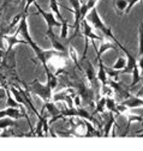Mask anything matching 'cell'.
Listing matches in <instances>:
<instances>
[{"instance_id": "cell-1", "label": "cell", "mask_w": 143, "mask_h": 151, "mask_svg": "<svg viewBox=\"0 0 143 151\" xmlns=\"http://www.w3.org/2000/svg\"><path fill=\"white\" fill-rule=\"evenodd\" d=\"M81 25H82V35L84 36V49H83V54H82V61L87 58V50H88V45H89V41H93V43H94V47L96 48V45H95V41L98 40V41H103V39L101 36H99V35H96L95 32H94V30H93V27L88 23V21L85 19H82V22H81Z\"/></svg>"}, {"instance_id": "cell-2", "label": "cell", "mask_w": 143, "mask_h": 151, "mask_svg": "<svg viewBox=\"0 0 143 151\" xmlns=\"http://www.w3.org/2000/svg\"><path fill=\"white\" fill-rule=\"evenodd\" d=\"M30 90L34 95H38L43 102H48L52 101V96H53V88L49 85V83L46 82V84H41L38 79H35L30 88L28 89Z\"/></svg>"}, {"instance_id": "cell-3", "label": "cell", "mask_w": 143, "mask_h": 151, "mask_svg": "<svg viewBox=\"0 0 143 151\" xmlns=\"http://www.w3.org/2000/svg\"><path fill=\"white\" fill-rule=\"evenodd\" d=\"M87 18L85 19L88 21V23L90 24L95 30H100L101 32H103L107 28V27L105 23H103V21L101 19V17H100V14H99V12L96 11V7H94V9H92L90 11H89V13L85 16Z\"/></svg>"}, {"instance_id": "cell-4", "label": "cell", "mask_w": 143, "mask_h": 151, "mask_svg": "<svg viewBox=\"0 0 143 151\" xmlns=\"http://www.w3.org/2000/svg\"><path fill=\"white\" fill-rule=\"evenodd\" d=\"M34 5H35V7L39 10L38 13H40V14L43 17V19L46 21V23H47V30H53V28H56V27H57V28L61 27V23L56 19L54 13H53V12H46V11H43L42 7H41L36 1L34 3Z\"/></svg>"}, {"instance_id": "cell-5", "label": "cell", "mask_w": 143, "mask_h": 151, "mask_svg": "<svg viewBox=\"0 0 143 151\" xmlns=\"http://www.w3.org/2000/svg\"><path fill=\"white\" fill-rule=\"evenodd\" d=\"M76 88H77V95L79 97H82L88 104L93 106V100H94V91L92 88L87 86L84 83H78L76 84Z\"/></svg>"}, {"instance_id": "cell-6", "label": "cell", "mask_w": 143, "mask_h": 151, "mask_svg": "<svg viewBox=\"0 0 143 151\" xmlns=\"http://www.w3.org/2000/svg\"><path fill=\"white\" fill-rule=\"evenodd\" d=\"M20 30L18 29H16L14 34L12 35H1L4 37V40L7 42V48H6V54L10 53L12 50V48L16 46V45H18V43H27V41L24 39H20ZM28 45V43H27Z\"/></svg>"}, {"instance_id": "cell-7", "label": "cell", "mask_w": 143, "mask_h": 151, "mask_svg": "<svg viewBox=\"0 0 143 151\" xmlns=\"http://www.w3.org/2000/svg\"><path fill=\"white\" fill-rule=\"evenodd\" d=\"M83 61L87 64V67H85V76H87V78H88V82L90 83V85H92L93 88H95V85H96V81H98L95 67H94V65H93L90 61L88 60V58H85Z\"/></svg>"}, {"instance_id": "cell-8", "label": "cell", "mask_w": 143, "mask_h": 151, "mask_svg": "<svg viewBox=\"0 0 143 151\" xmlns=\"http://www.w3.org/2000/svg\"><path fill=\"white\" fill-rule=\"evenodd\" d=\"M108 84L113 88L116 95H118V96H120V97H125V99H128V97L131 96V95H130V92H129V89H128L126 86L121 85L120 83L114 82V79L108 78Z\"/></svg>"}, {"instance_id": "cell-9", "label": "cell", "mask_w": 143, "mask_h": 151, "mask_svg": "<svg viewBox=\"0 0 143 151\" xmlns=\"http://www.w3.org/2000/svg\"><path fill=\"white\" fill-rule=\"evenodd\" d=\"M46 36L51 40V43H52V47L54 50H58V52H61V53H66V49L64 47V45L57 39L56 34L53 32V30H47L46 31Z\"/></svg>"}, {"instance_id": "cell-10", "label": "cell", "mask_w": 143, "mask_h": 151, "mask_svg": "<svg viewBox=\"0 0 143 151\" xmlns=\"http://www.w3.org/2000/svg\"><path fill=\"white\" fill-rule=\"evenodd\" d=\"M121 104L125 106V107H128L129 109L141 108V107H143V99H139L138 96H130L128 99H125L121 102Z\"/></svg>"}, {"instance_id": "cell-11", "label": "cell", "mask_w": 143, "mask_h": 151, "mask_svg": "<svg viewBox=\"0 0 143 151\" xmlns=\"http://www.w3.org/2000/svg\"><path fill=\"white\" fill-rule=\"evenodd\" d=\"M98 64H99V72L96 74V77L100 81L101 85H106V84H108V76H107V72H106V67L102 63V59H98Z\"/></svg>"}, {"instance_id": "cell-12", "label": "cell", "mask_w": 143, "mask_h": 151, "mask_svg": "<svg viewBox=\"0 0 143 151\" xmlns=\"http://www.w3.org/2000/svg\"><path fill=\"white\" fill-rule=\"evenodd\" d=\"M117 47H118V46H117L114 42H110V41H106V42H105V40H103V41H101V45H100L99 49H96V60L101 58L102 54H103L106 50H110V49H117Z\"/></svg>"}, {"instance_id": "cell-13", "label": "cell", "mask_w": 143, "mask_h": 151, "mask_svg": "<svg viewBox=\"0 0 143 151\" xmlns=\"http://www.w3.org/2000/svg\"><path fill=\"white\" fill-rule=\"evenodd\" d=\"M42 109L48 111V115H49V116H57V115H59L60 113H61V110H60V109L54 104V102H53V101L45 102V103H43V108H42Z\"/></svg>"}, {"instance_id": "cell-14", "label": "cell", "mask_w": 143, "mask_h": 151, "mask_svg": "<svg viewBox=\"0 0 143 151\" xmlns=\"http://www.w3.org/2000/svg\"><path fill=\"white\" fill-rule=\"evenodd\" d=\"M114 125H116V119H114V115H113V113H112V111H110L108 118H107L106 124H105L103 137H108V136H110V133H111V131L113 129Z\"/></svg>"}, {"instance_id": "cell-15", "label": "cell", "mask_w": 143, "mask_h": 151, "mask_svg": "<svg viewBox=\"0 0 143 151\" xmlns=\"http://www.w3.org/2000/svg\"><path fill=\"white\" fill-rule=\"evenodd\" d=\"M128 5H129V1L128 0H113V6H114V10L117 11V13L119 16L126 13V9H128Z\"/></svg>"}, {"instance_id": "cell-16", "label": "cell", "mask_w": 143, "mask_h": 151, "mask_svg": "<svg viewBox=\"0 0 143 151\" xmlns=\"http://www.w3.org/2000/svg\"><path fill=\"white\" fill-rule=\"evenodd\" d=\"M5 91H6V107H12V108H22L23 106L20 103V102H17L16 99L13 97L12 95V92H10V90L7 88H5Z\"/></svg>"}, {"instance_id": "cell-17", "label": "cell", "mask_w": 143, "mask_h": 151, "mask_svg": "<svg viewBox=\"0 0 143 151\" xmlns=\"http://www.w3.org/2000/svg\"><path fill=\"white\" fill-rule=\"evenodd\" d=\"M49 7H51V11L59 18V21H60V23H61V22L64 21V18H63V16H61V13H60L59 4H58L57 0H49Z\"/></svg>"}, {"instance_id": "cell-18", "label": "cell", "mask_w": 143, "mask_h": 151, "mask_svg": "<svg viewBox=\"0 0 143 151\" xmlns=\"http://www.w3.org/2000/svg\"><path fill=\"white\" fill-rule=\"evenodd\" d=\"M13 126H17L14 119L9 118V116H5V118H1V119H0V129L10 128V127H13Z\"/></svg>"}, {"instance_id": "cell-19", "label": "cell", "mask_w": 143, "mask_h": 151, "mask_svg": "<svg viewBox=\"0 0 143 151\" xmlns=\"http://www.w3.org/2000/svg\"><path fill=\"white\" fill-rule=\"evenodd\" d=\"M105 111H106V97L105 96H100V99L96 101V108H95L94 114H96V113L103 114Z\"/></svg>"}, {"instance_id": "cell-20", "label": "cell", "mask_w": 143, "mask_h": 151, "mask_svg": "<svg viewBox=\"0 0 143 151\" xmlns=\"http://www.w3.org/2000/svg\"><path fill=\"white\" fill-rule=\"evenodd\" d=\"M131 73H132V82H131V84H130L129 88H134V86H135L136 84H138V82L141 81V71H139L138 65L132 68Z\"/></svg>"}, {"instance_id": "cell-21", "label": "cell", "mask_w": 143, "mask_h": 151, "mask_svg": "<svg viewBox=\"0 0 143 151\" xmlns=\"http://www.w3.org/2000/svg\"><path fill=\"white\" fill-rule=\"evenodd\" d=\"M106 109H108V110L112 111V113H116L117 115H120L119 111H118V109H117L116 100L112 99V97H106Z\"/></svg>"}, {"instance_id": "cell-22", "label": "cell", "mask_w": 143, "mask_h": 151, "mask_svg": "<svg viewBox=\"0 0 143 151\" xmlns=\"http://www.w3.org/2000/svg\"><path fill=\"white\" fill-rule=\"evenodd\" d=\"M100 95L105 96V97H112L114 95V90L110 84H106V85H101L100 89Z\"/></svg>"}, {"instance_id": "cell-23", "label": "cell", "mask_w": 143, "mask_h": 151, "mask_svg": "<svg viewBox=\"0 0 143 151\" xmlns=\"http://www.w3.org/2000/svg\"><path fill=\"white\" fill-rule=\"evenodd\" d=\"M125 66H126V59L123 58V56H119V58L117 59V61L113 64L112 70H113V71L119 72V71H121V70H123Z\"/></svg>"}, {"instance_id": "cell-24", "label": "cell", "mask_w": 143, "mask_h": 151, "mask_svg": "<svg viewBox=\"0 0 143 151\" xmlns=\"http://www.w3.org/2000/svg\"><path fill=\"white\" fill-rule=\"evenodd\" d=\"M138 54L139 56L143 55V22L139 23V28H138Z\"/></svg>"}, {"instance_id": "cell-25", "label": "cell", "mask_w": 143, "mask_h": 151, "mask_svg": "<svg viewBox=\"0 0 143 151\" xmlns=\"http://www.w3.org/2000/svg\"><path fill=\"white\" fill-rule=\"evenodd\" d=\"M134 121H143V116H142V115H132V114H128V126H126V131H125L124 136L128 133V131H129V128H130V126H131V124H132Z\"/></svg>"}, {"instance_id": "cell-26", "label": "cell", "mask_w": 143, "mask_h": 151, "mask_svg": "<svg viewBox=\"0 0 143 151\" xmlns=\"http://www.w3.org/2000/svg\"><path fill=\"white\" fill-rule=\"evenodd\" d=\"M69 54H70V56H71V59H72V61L75 63V65L77 66V68H78L79 71H82V67H81V65L78 64V60H77L76 50H75V48H74L72 46H70V47H69Z\"/></svg>"}, {"instance_id": "cell-27", "label": "cell", "mask_w": 143, "mask_h": 151, "mask_svg": "<svg viewBox=\"0 0 143 151\" xmlns=\"http://www.w3.org/2000/svg\"><path fill=\"white\" fill-rule=\"evenodd\" d=\"M69 24H67V21H63L61 22V32H60V37L61 39H66L67 37V31H69Z\"/></svg>"}, {"instance_id": "cell-28", "label": "cell", "mask_w": 143, "mask_h": 151, "mask_svg": "<svg viewBox=\"0 0 143 151\" xmlns=\"http://www.w3.org/2000/svg\"><path fill=\"white\" fill-rule=\"evenodd\" d=\"M128 1H129V5H128V9H126V13H129V12L131 11V9H132L136 4L141 3L142 0H128Z\"/></svg>"}, {"instance_id": "cell-29", "label": "cell", "mask_w": 143, "mask_h": 151, "mask_svg": "<svg viewBox=\"0 0 143 151\" xmlns=\"http://www.w3.org/2000/svg\"><path fill=\"white\" fill-rule=\"evenodd\" d=\"M0 85H1L4 89L6 88V85H7V82H6V78H5V76L0 72Z\"/></svg>"}, {"instance_id": "cell-30", "label": "cell", "mask_w": 143, "mask_h": 151, "mask_svg": "<svg viewBox=\"0 0 143 151\" xmlns=\"http://www.w3.org/2000/svg\"><path fill=\"white\" fill-rule=\"evenodd\" d=\"M35 1H36V0H27V1H25V6H24V13H27V11H28V7L31 5V4H34Z\"/></svg>"}, {"instance_id": "cell-31", "label": "cell", "mask_w": 143, "mask_h": 151, "mask_svg": "<svg viewBox=\"0 0 143 151\" xmlns=\"http://www.w3.org/2000/svg\"><path fill=\"white\" fill-rule=\"evenodd\" d=\"M137 63H138V67H139L141 73H143V55H141V59L137 60Z\"/></svg>"}, {"instance_id": "cell-32", "label": "cell", "mask_w": 143, "mask_h": 151, "mask_svg": "<svg viewBox=\"0 0 143 151\" xmlns=\"http://www.w3.org/2000/svg\"><path fill=\"white\" fill-rule=\"evenodd\" d=\"M0 49H5L6 50V47H5V40H4V37L0 35Z\"/></svg>"}, {"instance_id": "cell-33", "label": "cell", "mask_w": 143, "mask_h": 151, "mask_svg": "<svg viewBox=\"0 0 143 151\" xmlns=\"http://www.w3.org/2000/svg\"><path fill=\"white\" fill-rule=\"evenodd\" d=\"M5 55H6V50L5 49H0V59H3Z\"/></svg>"}, {"instance_id": "cell-34", "label": "cell", "mask_w": 143, "mask_h": 151, "mask_svg": "<svg viewBox=\"0 0 143 151\" xmlns=\"http://www.w3.org/2000/svg\"><path fill=\"white\" fill-rule=\"evenodd\" d=\"M142 92H143V86H142V89H141V91L138 92V95H139V93H142Z\"/></svg>"}, {"instance_id": "cell-35", "label": "cell", "mask_w": 143, "mask_h": 151, "mask_svg": "<svg viewBox=\"0 0 143 151\" xmlns=\"http://www.w3.org/2000/svg\"><path fill=\"white\" fill-rule=\"evenodd\" d=\"M16 1H17V3H21V0H16Z\"/></svg>"}]
</instances>
